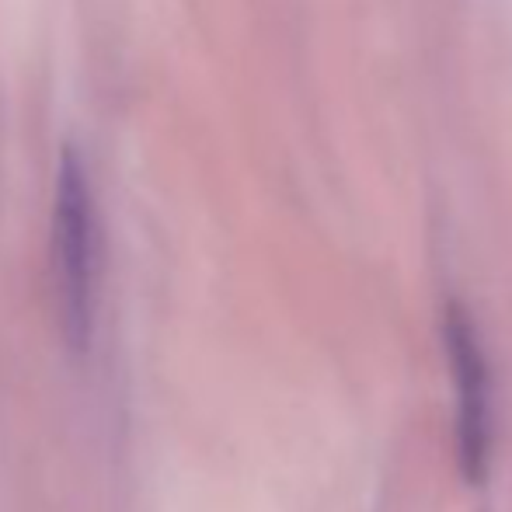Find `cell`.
<instances>
[{"label":"cell","instance_id":"cell-2","mask_svg":"<svg viewBox=\"0 0 512 512\" xmlns=\"http://www.w3.org/2000/svg\"><path fill=\"white\" fill-rule=\"evenodd\" d=\"M446 349L457 387V457L471 485H481L492 450V411H488V363L467 310H446Z\"/></svg>","mask_w":512,"mask_h":512},{"label":"cell","instance_id":"cell-1","mask_svg":"<svg viewBox=\"0 0 512 512\" xmlns=\"http://www.w3.org/2000/svg\"><path fill=\"white\" fill-rule=\"evenodd\" d=\"M98 265H102V237L91 182L74 150H67L56 175L53 203V279L56 307H60L63 335L70 345L84 349L95 331L98 307Z\"/></svg>","mask_w":512,"mask_h":512}]
</instances>
